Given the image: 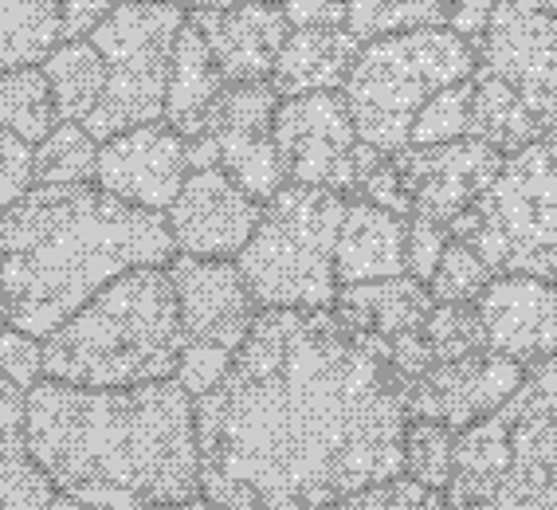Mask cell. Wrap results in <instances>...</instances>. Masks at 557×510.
Wrapping results in <instances>:
<instances>
[{"label": "cell", "instance_id": "1", "mask_svg": "<svg viewBox=\"0 0 557 510\" xmlns=\"http://www.w3.org/2000/svg\"><path fill=\"white\" fill-rule=\"evenodd\" d=\"M200 495L228 510H326L405 475L408 412L385 358L330 307H268L193 400Z\"/></svg>", "mask_w": 557, "mask_h": 510}, {"label": "cell", "instance_id": "2", "mask_svg": "<svg viewBox=\"0 0 557 510\" xmlns=\"http://www.w3.org/2000/svg\"><path fill=\"white\" fill-rule=\"evenodd\" d=\"M24 444L51 487L99 510H153L200 495L193 397L177 381L87 389L36 381Z\"/></svg>", "mask_w": 557, "mask_h": 510}, {"label": "cell", "instance_id": "3", "mask_svg": "<svg viewBox=\"0 0 557 510\" xmlns=\"http://www.w3.org/2000/svg\"><path fill=\"white\" fill-rule=\"evenodd\" d=\"M177 256L165 212L126 204L99 185H36L0 209V290L9 326L48 338L129 268Z\"/></svg>", "mask_w": 557, "mask_h": 510}, {"label": "cell", "instance_id": "4", "mask_svg": "<svg viewBox=\"0 0 557 510\" xmlns=\"http://www.w3.org/2000/svg\"><path fill=\"white\" fill-rule=\"evenodd\" d=\"M177 290L165 268H129L44 338V377L126 389L177 373L185 353Z\"/></svg>", "mask_w": 557, "mask_h": 510}, {"label": "cell", "instance_id": "5", "mask_svg": "<svg viewBox=\"0 0 557 510\" xmlns=\"http://www.w3.org/2000/svg\"><path fill=\"white\" fill-rule=\"evenodd\" d=\"M448 510H557V358L456 436Z\"/></svg>", "mask_w": 557, "mask_h": 510}, {"label": "cell", "instance_id": "6", "mask_svg": "<svg viewBox=\"0 0 557 510\" xmlns=\"http://www.w3.org/2000/svg\"><path fill=\"white\" fill-rule=\"evenodd\" d=\"M471 83V138L503 153L557 141V0H495Z\"/></svg>", "mask_w": 557, "mask_h": 510}, {"label": "cell", "instance_id": "7", "mask_svg": "<svg viewBox=\"0 0 557 510\" xmlns=\"http://www.w3.org/2000/svg\"><path fill=\"white\" fill-rule=\"evenodd\" d=\"M346 200L334 189L283 185L263 200L251 240L236 256V268L248 283L259 311L268 307H330L338 295V228Z\"/></svg>", "mask_w": 557, "mask_h": 510}, {"label": "cell", "instance_id": "8", "mask_svg": "<svg viewBox=\"0 0 557 510\" xmlns=\"http://www.w3.org/2000/svg\"><path fill=\"white\" fill-rule=\"evenodd\" d=\"M475 48L451 28H417L361 43L346 75V107L358 138L385 153L408 146L420 107L459 79H471Z\"/></svg>", "mask_w": 557, "mask_h": 510}, {"label": "cell", "instance_id": "9", "mask_svg": "<svg viewBox=\"0 0 557 510\" xmlns=\"http://www.w3.org/2000/svg\"><path fill=\"white\" fill-rule=\"evenodd\" d=\"M495 275L557 283V141H534L503 158L483 197L448 224Z\"/></svg>", "mask_w": 557, "mask_h": 510}, {"label": "cell", "instance_id": "10", "mask_svg": "<svg viewBox=\"0 0 557 510\" xmlns=\"http://www.w3.org/2000/svg\"><path fill=\"white\" fill-rule=\"evenodd\" d=\"M181 24L185 12L177 0H129L114 4L107 21L87 36L107 60L102 99L83 122L99 141L165 114V87Z\"/></svg>", "mask_w": 557, "mask_h": 510}, {"label": "cell", "instance_id": "11", "mask_svg": "<svg viewBox=\"0 0 557 510\" xmlns=\"http://www.w3.org/2000/svg\"><path fill=\"white\" fill-rule=\"evenodd\" d=\"M275 111L278 95L268 79L263 83H228L212 102L205 130L189 141V165H220L236 185L251 192L256 200L275 197L287 177L275 146Z\"/></svg>", "mask_w": 557, "mask_h": 510}, {"label": "cell", "instance_id": "12", "mask_svg": "<svg viewBox=\"0 0 557 510\" xmlns=\"http://www.w3.org/2000/svg\"><path fill=\"white\" fill-rule=\"evenodd\" d=\"M358 141V126L342 90H310L278 102L275 146L290 185L349 192Z\"/></svg>", "mask_w": 557, "mask_h": 510}, {"label": "cell", "instance_id": "13", "mask_svg": "<svg viewBox=\"0 0 557 510\" xmlns=\"http://www.w3.org/2000/svg\"><path fill=\"white\" fill-rule=\"evenodd\" d=\"M522 377H527V365H518L515 358L498 350H479L456 361H436L417 381L397 385V397L408 421L424 416V421L448 424L451 432H463L491 416L522 385Z\"/></svg>", "mask_w": 557, "mask_h": 510}, {"label": "cell", "instance_id": "14", "mask_svg": "<svg viewBox=\"0 0 557 510\" xmlns=\"http://www.w3.org/2000/svg\"><path fill=\"white\" fill-rule=\"evenodd\" d=\"M503 158L507 153L483 138H471V134L456 141H440V146H412L408 141L393 153L405 192L412 200V212L440 224H451L483 197V189L503 170Z\"/></svg>", "mask_w": 557, "mask_h": 510}, {"label": "cell", "instance_id": "15", "mask_svg": "<svg viewBox=\"0 0 557 510\" xmlns=\"http://www.w3.org/2000/svg\"><path fill=\"white\" fill-rule=\"evenodd\" d=\"M259 212H263V200L236 185L220 165H205V170H189L181 192L165 209V221L177 251L200 260H232L251 240Z\"/></svg>", "mask_w": 557, "mask_h": 510}, {"label": "cell", "instance_id": "16", "mask_svg": "<svg viewBox=\"0 0 557 510\" xmlns=\"http://www.w3.org/2000/svg\"><path fill=\"white\" fill-rule=\"evenodd\" d=\"M189 141L177 134L165 119L122 130L114 138L99 141V189L114 192L126 204L165 212L173 197L189 177Z\"/></svg>", "mask_w": 557, "mask_h": 510}, {"label": "cell", "instance_id": "17", "mask_svg": "<svg viewBox=\"0 0 557 510\" xmlns=\"http://www.w3.org/2000/svg\"><path fill=\"white\" fill-rule=\"evenodd\" d=\"M177 290L181 326L189 341H209L236 353L256 326V299L236 263L200 260V256H173L165 263Z\"/></svg>", "mask_w": 557, "mask_h": 510}, {"label": "cell", "instance_id": "18", "mask_svg": "<svg viewBox=\"0 0 557 510\" xmlns=\"http://www.w3.org/2000/svg\"><path fill=\"white\" fill-rule=\"evenodd\" d=\"M491 350L518 365L557 358V283L537 275H495L475 302Z\"/></svg>", "mask_w": 557, "mask_h": 510}, {"label": "cell", "instance_id": "19", "mask_svg": "<svg viewBox=\"0 0 557 510\" xmlns=\"http://www.w3.org/2000/svg\"><path fill=\"white\" fill-rule=\"evenodd\" d=\"M193 24L205 36L220 75L228 83L271 79L275 55L290 32L278 0H244V4H228V9H197Z\"/></svg>", "mask_w": 557, "mask_h": 510}, {"label": "cell", "instance_id": "20", "mask_svg": "<svg viewBox=\"0 0 557 510\" xmlns=\"http://www.w3.org/2000/svg\"><path fill=\"white\" fill-rule=\"evenodd\" d=\"M114 0H0V75L40 67L63 40H83Z\"/></svg>", "mask_w": 557, "mask_h": 510}, {"label": "cell", "instance_id": "21", "mask_svg": "<svg viewBox=\"0 0 557 510\" xmlns=\"http://www.w3.org/2000/svg\"><path fill=\"white\" fill-rule=\"evenodd\" d=\"M436 299H432L429 283L412 279V275H388V279L369 283H346L338 287L330 311L338 314L346 331L361 334L373 350L385 358L388 341L400 334H412L424 326Z\"/></svg>", "mask_w": 557, "mask_h": 510}, {"label": "cell", "instance_id": "22", "mask_svg": "<svg viewBox=\"0 0 557 510\" xmlns=\"http://www.w3.org/2000/svg\"><path fill=\"white\" fill-rule=\"evenodd\" d=\"M405 236H408V216H397V212H388L361 197L346 200L342 228H338V251H334L338 287H346V283L388 279V275H408Z\"/></svg>", "mask_w": 557, "mask_h": 510}, {"label": "cell", "instance_id": "23", "mask_svg": "<svg viewBox=\"0 0 557 510\" xmlns=\"http://www.w3.org/2000/svg\"><path fill=\"white\" fill-rule=\"evenodd\" d=\"M361 51V40L346 24L330 28H290L271 67V87L278 99L310 90H342Z\"/></svg>", "mask_w": 557, "mask_h": 510}, {"label": "cell", "instance_id": "24", "mask_svg": "<svg viewBox=\"0 0 557 510\" xmlns=\"http://www.w3.org/2000/svg\"><path fill=\"white\" fill-rule=\"evenodd\" d=\"M228 87V79L220 75L216 60H212L209 43L197 32V24L185 21L173 43V67H170V87H165V114L173 130L185 138H197L205 130L212 102L220 99V90Z\"/></svg>", "mask_w": 557, "mask_h": 510}, {"label": "cell", "instance_id": "25", "mask_svg": "<svg viewBox=\"0 0 557 510\" xmlns=\"http://www.w3.org/2000/svg\"><path fill=\"white\" fill-rule=\"evenodd\" d=\"M40 67L48 75L60 122H87L90 111L99 107L102 87H107V60H102V51L87 36L83 40H63Z\"/></svg>", "mask_w": 557, "mask_h": 510}, {"label": "cell", "instance_id": "26", "mask_svg": "<svg viewBox=\"0 0 557 510\" xmlns=\"http://www.w3.org/2000/svg\"><path fill=\"white\" fill-rule=\"evenodd\" d=\"M60 122L44 67H16L0 75V130L21 134L24 141H44Z\"/></svg>", "mask_w": 557, "mask_h": 510}, {"label": "cell", "instance_id": "27", "mask_svg": "<svg viewBox=\"0 0 557 510\" xmlns=\"http://www.w3.org/2000/svg\"><path fill=\"white\" fill-rule=\"evenodd\" d=\"M448 0H346V28L361 43L417 28H444Z\"/></svg>", "mask_w": 557, "mask_h": 510}, {"label": "cell", "instance_id": "28", "mask_svg": "<svg viewBox=\"0 0 557 510\" xmlns=\"http://www.w3.org/2000/svg\"><path fill=\"white\" fill-rule=\"evenodd\" d=\"M99 170V138L83 122H55V130L36 141V185H83Z\"/></svg>", "mask_w": 557, "mask_h": 510}, {"label": "cell", "instance_id": "29", "mask_svg": "<svg viewBox=\"0 0 557 510\" xmlns=\"http://www.w3.org/2000/svg\"><path fill=\"white\" fill-rule=\"evenodd\" d=\"M456 436L448 424L412 416L405 428V475L432 490H448L456 463Z\"/></svg>", "mask_w": 557, "mask_h": 510}, {"label": "cell", "instance_id": "30", "mask_svg": "<svg viewBox=\"0 0 557 510\" xmlns=\"http://www.w3.org/2000/svg\"><path fill=\"white\" fill-rule=\"evenodd\" d=\"M420 338L429 346L432 361H456L468 353L491 350L475 302H436L420 326Z\"/></svg>", "mask_w": 557, "mask_h": 510}, {"label": "cell", "instance_id": "31", "mask_svg": "<svg viewBox=\"0 0 557 510\" xmlns=\"http://www.w3.org/2000/svg\"><path fill=\"white\" fill-rule=\"evenodd\" d=\"M471 107H475V83L471 79H459V83H451V87L436 90V95L420 107L408 141H412V146H440V141L468 138Z\"/></svg>", "mask_w": 557, "mask_h": 510}, {"label": "cell", "instance_id": "32", "mask_svg": "<svg viewBox=\"0 0 557 510\" xmlns=\"http://www.w3.org/2000/svg\"><path fill=\"white\" fill-rule=\"evenodd\" d=\"M491 279H495V271L483 263V256L471 244L451 236L436 263V275L429 279V290L436 302H479Z\"/></svg>", "mask_w": 557, "mask_h": 510}, {"label": "cell", "instance_id": "33", "mask_svg": "<svg viewBox=\"0 0 557 510\" xmlns=\"http://www.w3.org/2000/svg\"><path fill=\"white\" fill-rule=\"evenodd\" d=\"M354 189L361 192V200H373L397 216H412V200L405 192L393 153L377 150L369 141H358V150H354Z\"/></svg>", "mask_w": 557, "mask_h": 510}, {"label": "cell", "instance_id": "34", "mask_svg": "<svg viewBox=\"0 0 557 510\" xmlns=\"http://www.w3.org/2000/svg\"><path fill=\"white\" fill-rule=\"evenodd\" d=\"M326 510H448V499H444V490H432L408 475H393V480L330 502Z\"/></svg>", "mask_w": 557, "mask_h": 510}, {"label": "cell", "instance_id": "35", "mask_svg": "<svg viewBox=\"0 0 557 510\" xmlns=\"http://www.w3.org/2000/svg\"><path fill=\"white\" fill-rule=\"evenodd\" d=\"M55 487L44 468L24 451H12L0 460V510H48Z\"/></svg>", "mask_w": 557, "mask_h": 510}, {"label": "cell", "instance_id": "36", "mask_svg": "<svg viewBox=\"0 0 557 510\" xmlns=\"http://www.w3.org/2000/svg\"><path fill=\"white\" fill-rule=\"evenodd\" d=\"M232 358H236L232 350H220V346H209V341H185V353H181V365L173 373V381L197 400L209 389H216L220 377L228 373Z\"/></svg>", "mask_w": 557, "mask_h": 510}, {"label": "cell", "instance_id": "37", "mask_svg": "<svg viewBox=\"0 0 557 510\" xmlns=\"http://www.w3.org/2000/svg\"><path fill=\"white\" fill-rule=\"evenodd\" d=\"M448 240H451L448 224L429 221V216L412 212V216H408V236H405V271L408 275L420 283H429L432 275H436V263H440V256H444V248H448Z\"/></svg>", "mask_w": 557, "mask_h": 510}, {"label": "cell", "instance_id": "38", "mask_svg": "<svg viewBox=\"0 0 557 510\" xmlns=\"http://www.w3.org/2000/svg\"><path fill=\"white\" fill-rule=\"evenodd\" d=\"M28 189H36V146L0 130V209L16 204Z\"/></svg>", "mask_w": 557, "mask_h": 510}, {"label": "cell", "instance_id": "39", "mask_svg": "<svg viewBox=\"0 0 557 510\" xmlns=\"http://www.w3.org/2000/svg\"><path fill=\"white\" fill-rule=\"evenodd\" d=\"M0 377L28 393L44 377V338H32L16 326L0 334Z\"/></svg>", "mask_w": 557, "mask_h": 510}, {"label": "cell", "instance_id": "40", "mask_svg": "<svg viewBox=\"0 0 557 510\" xmlns=\"http://www.w3.org/2000/svg\"><path fill=\"white\" fill-rule=\"evenodd\" d=\"M24 397L28 393L21 385H12L9 377H0V460L12 451H24Z\"/></svg>", "mask_w": 557, "mask_h": 510}, {"label": "cell", "instance_id": "41", "mask_svg": "<svg viewBox=\"0 0 557 510\" xmlns=\"http://www.w3.org/2000/svg\"><path fill=\"white\" fill-rule=\"evenodd\" d=\"M491 16H495V0H448V24L444 28L463 36L479 51V43H483V36L491 28Z\"/></svg>", "mask_w": 557, "mask_h": 510}, {"label": "cell", "instance_id": "42", "mask_svg": "<svg viewBox=\"0 0 557 510\" xmlns=\"http://www.w3.org/2000/svg\"><path fill=\"white\" fill-rule=\"evenodd\" d=\"M290 28H330L346 24V0H278Z\"/></svg>", "mask_w": 557, "mask_h": 510}, {"label": "cell", "instance_id": "43", "mask_svg": "<svg viewBox=\"0 0 557 510\" xmlns=\"http://www.w3.org/2000/svg\"><path fill=\"white\" fill-rule=\"evenodd\" d=\"M153 510H228L212 499H185V502H170V507H153Z\"/></svg>", "mask_w": 557, "mask_h": 510}, {"label": "cell", "instance_id": "44", "mask_svg": "<svg viewBox=\"0 0 557 510\" xmlns=\"http://www.w3.org/2000/svg\"><path fill=\"white\" fill-rule=\"evenodd\" d=\"M48 510H99V507H90V502H83V499H75V495H55V499H51V507Z\"/></svg>", "mask_w": 557, "mask_h": 510}, {"label": "cell", "instance_id": "45", "mask_svg": "<svg viewBox=\"0 0 557 510\" xmlns=\"http://www.w3.org/2000/svg\"><path fill=\"white\" fill-rule=\"evenodd\" d=\"M197 9H228V4H244V0H193Z\"/></svg>", "mask_w": 557, "mask_h": 510}, {"label": "cell", "instance_id": "46", "mask_svg": "<svg viewBox=\"0 0 557 510\" xmlns=\"http://www.w3.org/2000/svg\"><path fill=\"white\" fill-rule=\"evenodd\" d=\"M9 331V302H4V290H0V334Z\"/></svg>", "mask_w": 557, "mask_h": 510}, {"label": "cell", "instance_id": "47", "mask_svg": "<svg viewBox=\"0 0 557 510\" xmlns=\"http://www.w3.org/2000/svg\"><path fill=\"white\" fill-rule=\"evenodd\" d=\"M114 4H129V0H114ZM177 4H181V0H177Z\"/></svg>", "mask_w": 557, "mask_h": 510}]
</instances>
